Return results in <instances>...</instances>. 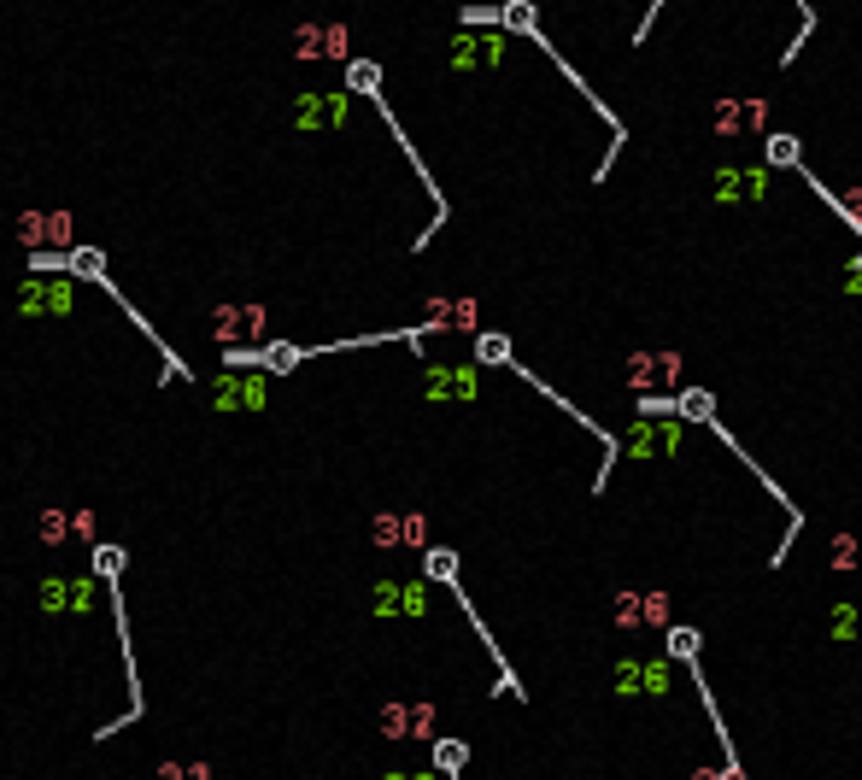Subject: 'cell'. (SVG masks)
I'll use <instances>...</instances> for the list:
<instances>
[{"label":"cell","instance_id":"1","mask_svg":"<svg viewBox=\"0 0 862 780\" xmlns=\"http://www.w3.org/2000/svg\"><path fill=\"white\" fill-rule=\"evenodd\" d=\"M674 376H681V358H674L669 346H657V352H634L628 364H622V381H628L634 393H669Z\"/></svg>","mask_w":862,"mask_h":780},{"label":"cell","instance_id":"2","mask_svg":"<svg viewBox=\"0 0 862 780\" xmlns=\"http://www.w3.org/2000/svg\"><path fill=\"white\" fill-rule=\"evenodd\" d=\"M616 622L622 628H663L669 622V592H622Z\"/></svg>","mask_w":862,"mask_h":780},{"label":"cell","instance_id":"3","mask_svg":"<svg viewBox=\"0 0 862 780\" xmlns=\"http://www.w3.org/2000/svg\"><path fill=\"white\" fill-rule=\"evenodd\" d=\"M769 123V106L763 101H728V106H716V130L722 135H751V130H763Z\"/></svg>","mask_w":862,"mask_h":780},{"label":"cell","instance_id":"4","mask_svg":"<svg viewBox=\"0 0 862 780\" xmlns=\"http://www.w3.org/2000/svg\"><path fill=\"white\" fill-rule=\"evenodd\" d=\"M616 687L622 692H669V663H622Z\"/></svg>","mask_w":862,"mask_h":780},{"label":"cell","instance_id":"5","mask_svg":"<svg viewBox=\"0 0 862 780\" xmlns=\"http://www.w3.org/2000/svg\"><path fill=\"white\" fill-rule=\"evenodd\" d=\"M71 217L65 212H24L18 217V241H65Z\"/></svg>","mask_w":862,"mask_h":780},{"label":"cell","instance_id":"6","mask_svg":"<svg viewBox=\"0 0 862 780\" xmlns=\"http://www.w3.org/2000/svg\"><path fill=\"white\" fill-rule=\"evenodd\" d=\"M376 540L382 546H417L422 540V516H376Z\"/></svg>","mask_w":862,"mask_h":780},{"label":"cell","instance_id":"7","mask_svg":"<svg viewBox=\"0 0 862 780\" xmlns=\"http://www.w3.org/2000/svg\"><path fill=\"white\" fill-rule=\"evenodd\" d=\"M294 47H299L305 59H311V53H346V30H341V24H329V30H299Z\"/></svg>","mask_w":862,"mask_h":780},{"label":"cell","instance_id":"8","mask_svg":"<svg viewBox=\"0 0 862 780\" xmlns=\"http://www.w3.org/2000/svg\"><path fill=\"white\" fill-rule=\"evenodd\" d=\"M382 727H387V734H399V739H405V734H429V710H405V704H393V710L382 716Z\"/></svg>","mask_w":862,"mask_h":780},{"label":"cell","instance_id":"9","mask_svg":"<svg viewBox=\"0 0 862 780\" xmlns=\"http://www.w3.org/2000/svg\"><path fill=\"white\" fill-rule=\"evenodd\" d=\"M722 200H740V194H757L763 188V170H722Z\"/></svg>","mask_w":862,"mask_h":780},{"label":"cell","instance_id":"10","mask_svg":"<svg viewBox=\"0 0 862 780\" xmlns=\"http://www.w3.org/2000/svg\"><path fill=\"white\" fill-rule=\"evenodd\" d=\"M258 323H265V312H218V317H211V329H218L223 341L241 334V329H258Z\"/></svg>","mask_w":862,"mask_h":780},{"label":"cell","instance_id":"11","mask_svg":"<svg viewBox=\"0 0 862 780\" xmlns=\"http://www.w3.org/2000/svg\"><path fill=\"white\" fill-rule=\"evenodd\" d=\"M833 569H862V540H851V534L833 540Z\"/></svg>","mask_w":862,"mask_h":780},{"label":"cell","instance_id":"12","mask_svg":"<svg viewBox=\"0 0 862 780\" xmlns=\"http://www.w3.org/2000/svg\"><path fill=\"white\" fill-rule=\"evenodd\" d=\"M434 317H441L446 329H470V323H476V305H464V300H458V305H441Z\"/></svg>","mask_w":862,"mask_h":780},{"label":"cell","instance_id":"13","mask_svg":"<svg viewBox=\"0 0 862 780\" xmlns=\"http://www.w3.org/2000/svg\"><path fill=\"white\" fill-rule=\"evenodd\" d=\"M481 358H493V364H499V358H505V341H499V334H487V341H481Z\"/></svg>","mask_w":862,"mask_h":780},{"label":"cell","instance_id":"14","mask_svg":"<svg viewBox=\"0 0 862 780\" xmlns=\"http://www.w3.org/2000/svg\"><path fill=\"white\" fill-rule=\"evenodd\" d=\"M693 780H740V769H716V775H710V769H698Z\"/></svg>","mask_w":862,"mask_h":780},{"label":"cell","instance_id":"15","mask_svg":"<svg viewBox=\"0 0 862 780\" xmlns=\"http://www.w3.org/2000/svg\"><path fill=\"white\" fill-rule=\"evenodd\" d=\"M845 200H851V212L862 217V188H851V194H845Z\"/></svg>","mask_w":862,"mask_h":780},{"label":"cell","instance_id":"16","mask_svg":"<svg viewBox=\"0 0 862 780\" xmlns=\"http://www.w3.org/2000/svg\"><path fill=\"white\" fill-rule=\"evenodd\" d=\"M464 6H470V0H464Z\"/></svg>","mask_w":862,"mask_h":780}]
</instances>
